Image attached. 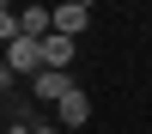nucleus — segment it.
Instances as JSON below:
<instances>
[{"instance_id":"f257e3e1","label":"nucleus","mask_w":152,"mask_h":134,"mask_svg":"<svg viewBox=\"0 0 152 134\" xmlns=\"http://www.w3.org/2000/svg\"><path fill=\"white\" fill-rule=\"evenodd\" d=\"M6 67L24 73V79H37V73L49 67V61H43V37H18V43H6Z\"/></svg>"},{"instance_id":"f03ea898","label":"nucleus","mask_w":152,"mask_h":134,"mask_svg":"<svg viewBox=\"0 0 152 134\" xmlns=\"http://www.w3.org/2000/svg\"><path fill=\"white\" fill-rule=\"evenodd\" d=\"M31 92L43 97V104H61V97L73 92V73H67V67H43V73L31 79Z\"/></svg>"},{"instance_id":"7ed1b4c3","label":"nucleus","mask_w":152,"mask_h":134,"mask_svg":"<svg viewBox=\"0 0 152 134\" xmlns=\"http://www.w3.org/2000/svg\"><path fill=\"white\" fill-rule=\"evenodd\" d=\"M85 116H91V97H85V85H73V92L55 104V122H61V128H79Z\"/></svg>"},{"instance_id":"20e7f679","label":"nucleus","mask_w":152,"mask_h":134,"mask_svg":"<svg viewBox=\"0 0 152 134\" xmlns=\"http://www.w3.org/2000/svg\"><path fill=\"white\" fill-rule=\"evenodd\" d=\"M85 24H91V6H79V0H61L55 6V31L61 37H85Z\"/></svg>"},{"instance_id":"39448f33","label":"nucleus","mask_w":152,"mask_h":134,"mask_svg":"<svg viewBox=\"0 0 152 134\" xmlns=\"http://www.w3.org/2000/svg\"><path fill=\"white\" fill-rule=\"evenodd\" d=\"M73 55H79V37H61V31L43 37V61L49 67H73Z\"/></svg>"},{"instance_id":"423d86ee","label":"nucleus","mask_w":152,"mask_h":134,"mask_svg":"<svg viewBox=\"0 0 152 134\" xmlns=\"http://www.w3.org/2000/svg\"><path fill=\"white\" fill-rule=\"evenodd\" d=\"M18 24H24V37H49L55 31V6H24Z\"/></svg>"},{"instance_id":"0eeeda50","label":"nucleus","mask_w":152,"mask_h":134,"mask_svg":"<svg viewBox=\"0 0 152 134\" xmlns=\"http://www.w3.org/2000/svg\"><path fill=\"white\" fill-rule=\"evenodd\" d=\"M24 37V24H18V12L6 6V0H0V43H18Z\"/></svg>"},{"instance_id":"6e6552de","label":"nucleus","mask_w":152,"mask_h":134,"mask_svg":"<svg viewBox=\"0 0 152 134\" xmlns=\"http://www.w3.org/2000/svg\"><path fill=\"white\" fill-rule=\"evenodd\" d=\"M12 79H18V73H12V67H6V61H0V92H6V85H12Z\"/></svg>"},{"instance_id":"1a4fd4ad","label":"nucleus","mask_w":152,"mask_h":134,"mask_svg":"<svg viewBox=\"0 0 152 134\" xmlns=\"http://www.w3.org/2000/svg\"><path fill=\"white\" fill-rule=\"evenodd\" d=\"M6 134H37V128H31V122H12V128H6Z\"/></svg>"},{"instance_id":"9d476101","label":"nucleus","mask_w":152,"mask_h":134,"mask_svg":"<svg viewBox=\"0 0 152 134\" xmlns=\"http://www.w3.org/2000/svg\"><path fill=\"white\" fill-rule=\"evenodd\" d=\"M37 134H61V128H37Z\"/></svg>"},{"instance_id":"9b49d317","label":"nucleus","mask_w":152,"mask_h":134,"mask_svg":"<svg viewBox=\"0 0 152 134\" xmlns=\"http://www.w3.org/2000/svg\"><path fill=\"white\" fill-rule=\"evenodd\" d=\"M79 6H97V0H79Z\"/></svg>"}]
</instances>
